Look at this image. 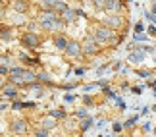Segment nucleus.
Segmentation results:
<instances>
[{
  "instance_id": "0eeeda50",
  "label": "nucleus",
  "mask_w": 156,
  "mask_h": 137,
  "mask_svg": "<svg viewBox=\"0 0 156 137\" xmlns=\"http://www.w3.org/2000/svg\"><path fill=\"white\" fill-rule=\"evenodd\" d=\"M143 58H145V52L141 50V52H135V54H131V56H129V60H131V62H141Z\"/></svg>"
},
{
  "instance_id": "6e6552de",
  "label": "nucleus",
  "mask_w": 156,
  "mask_h": 137,
  "mask_svg": "<svg viewBox=\"0 0 156 137\" xmlns=\"http://www.w3.org/2000/svg\"><path fill=\"white\" fill-rule=\"evenodd\" d=\"M85 50L89 52V54H94V52H97V45H94L93 41H87V45H85Z\"/></svg>"
},
{
  "instance_id": "f03ea898",
  "label": "nucleus",
  "mask_w": 156,
  "mask_h": 137,
  "mask_svg": "<svg viewBox=\"0 0 156 137\" xmlns=\"http://www.w3.org/2000/svg\"><path fill=\"white\" fill-rule=\"evenodd\" d=\"M114 35H116V31H114V29L102 25V27H98L97 31H94V41H97V43H100V45H104V43H108V41L114 39Z\"/></svg>"
},
{
  "instance_id": "4468645a",
  "label": "nucleus",
  "mask_w": 156,
  "mask_h": 137,
  "mask_svg": "<svg viewBox=\"0 0 156 137\" xmlns=\"http://www.w3.org/2000/svg\"><path fill=\"white\" fill-rule=\"evenodd\" d=\"M135 31L141 35V31H143V25H141V23H137V25H135Z\"/></svg>"
},
{
  "instance_id": "20e7f679",
  "label": "nucleus",
  "mask_w": 156,
  "mask_h": 137,
  "mask_svg": "<svg viewBox=\"0 0 156 137\" xmlns=\"http://www.w3.org/2000/svg\"><path fill=\"white\" fill-rule=\"evenodd\" d=\"M79 43H75V41H71V43H68V49H66V52H68L69 56H79Z\"/></svg>"
},
{
  "instance_id": "1a4fd4ad",
  "label": "nucleus",
  "mask_w": 156,
  "mask_h": 137,
  "mask_svg": "<svg viewBox=\"0 0 156 137\" xmlns=\"http://www.w3.org/2000/svg\"><path fill=\"white\" fill-rule=\"evenodd\" d=\"M14 129H16L17 133L25 132V124H23V122H16V124H14Z\"/></svg>"
},
{
  "instance_id": "f257e3e1",
  "label": "nucleus",
  "mask_w": 156,
  "mask_h": 137,
  "mask_svg": "<svg viewBox=\"0 0 156 137\" xmlns=\"http://www.w3.org/2000/svg\"><path fill=\"white\" fill-rule=\"evenodd\" d=\"M10 75H12V79H14V83H29V81H35L37 79V75L31 74V71H25L23 68H14V70H10Z\"/></svg>"
},
{
  "instance_id": "2eb2a0df",
  "label": "nucleus",
  "mask_w": 156,
  "mask_h": 137,
  "mask_svg": "<svg viewBox=\"0 0 156 137\" xmlns=\"http://www.w3.org/2000/svg\"><path fill=\"white\" fill-rule=\"evenodd\" d=\"M148 33H151L152 37H156V27H148Z\"/></svg>"
},
{
  "instance_id": "7ed1b4c3",
  "label": "nucleus",
  "mask_w": 156,
  "mask_h": 137,
  "mask_svg": "<svg viewBox=\"0 0 156 137\" xmlns=\"http://www.w3.org/2000/svg\"><path fill=\"white\" fill-rule=\"evenodd\" d=\"M23 43L29 45V46H37V45H39V35H35V33L23 35Z\"/></svg>"
},
{
  "instance_id": "f3484780",
  "label": "nucleus",
  "mask_w": 156,
  "mask_h": 137,
  "mask_svg": "<svg viewBox=\"0 0 156 137\" xmlns=\"http://www.w3.org/2000/svg\"><path fill=\"white\" fill-rule=\"evenodd\" d=\"M16 10H25V6H21V2H16Z\"/></svg>"
},
{
  "instance_id": "9d476101",
  "label": "nucleus",
  "mask_w": 156,
  "mask_h": 137,
  "mask_svg": "<svg viewBox=\"0 0 156 137\" xmlns=\"http://www.w3.org/2000/svg\"><path fill=\"white\" fill-rule=\"evenodd\" d=\"M4 93H6V95H8V97H14V95H16V87H14V85H10V87H6V89H4Z\"/></svg>"
},
{
  "instance_id": "423d86ee",
  "label": "nucleus",
  "mask_w": 156,
  "mask_h": 137,
  "mask_svg": "<svg viewBox=\"0 0 156 137\" xmlns=\"http://www.w3.org/2000/svg\"><path fill=\"white\" fill-rule=\"evenodd\" d=\"M114 25H116V27H119V25H122V17H108V21H106V27H114Z\"/></svg>"
},
{
  "instance_id": "ddd939ff",
  "label": "nucleus",
  "mask_w": 156,
  "mask_h": 137,
  "mask_svg": "<svg viewBox=\"0 0 156 137\" xmlns=\"http://www.w3.org/2000/svg\"><path fill=\"white\" fill-rule=\"evenodd\" d=\"M0 37H2V39H10L12 35H10V31H2V35H0Z\"/></svg>"
},
{
  "instance_id": "f8f14e48",
  "label": "nucleus",
  "mask_w": 156,
  "mask_h": 137,
  "mask_svg": "<svg viewBox=\"0 0 156 137\" xmlns=\"http://www.w3.org/2000/svg\"><path fill=\"white\" fill-rule=\"evenodd\" d=\"M73 16H75V14H73V12H71V10H69V12H68V10H66V17H69V21H71V20H73Z\"/></svg>"
},
{
  "instance_id": "9b49d317",
  "label": "nucleus",
  "mask_w": 156,
  "mask_h": 137,
  "mask_svg": "<svg viewBox=\"0 0 156 137\" xmlns=\"http://www.w3.org/2000/svg\"><path fill=\"white\" fill-rule=\"evenodd\" d=\"M56 46L58 49H68V43H66L64 39H56Z\"/></svg>"
},
{
  "instance_id": "dca6fc26",
  "label": "nucleus",
  "mask_w": 156,
  "mask_h": 137,
  "mask_svg": "<svg viewBox=\"0 0 156 137\" xmlns=\"http://www.w3.org/2000/svg\"><path fill=\"white\" fill-rule=\"evenodd\" d=\"M46 135V129H41V132H37V137H44Z\"/></svg>"
},
{
  "instance_id": "39448f33",
  "label": "nucleus",
  "mask_w": 156,
  "mask_h": 137,
  "mask_svg": "<svg viewBox=\"0 0 156 137\" xmlns=\"http://www.w3.org/2000/svg\"><path fill=\"white\" fill-rule=\"evenodd\" d=\"M106 10H110V12H118L119 8H122V0H106V6H104Z\"/></svg>"
},
{
  "instance_id": "a211bd4d",
  "label": "nucleus",
  "mask_w": 156,
  "mask_h": 137,
  "mask_svg": "<svg viewBox=\"0 0 156 137\" xmlns=\"http://www.w3.org/2000/svg\"><path fill=\"white\" fill-rule=\"evenodd\" d=\"M0 83H2V81H0Z\"/></svg>"
}]
</instances>
